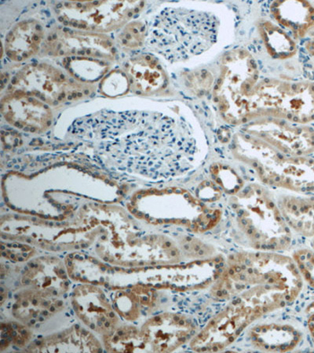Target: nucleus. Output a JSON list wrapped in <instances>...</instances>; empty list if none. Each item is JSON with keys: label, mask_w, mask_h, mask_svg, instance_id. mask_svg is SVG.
Wrapping results in <instances>:
<instances>
[{"label": "nucleus", "mask_w": 314, "mask_h": 353, "mask_svg": "<svg viewBox=\"0 0 314 353\" xmlns=\"http://www.w3.org/2000/svg\"><path fill=\"white\" fill-rule=\"evenodd\" d=\"M144 2L68 1L54 10L61 24L84 31L107 32L117 30L144 8Z\"/></svg>", "instance_id": "nucleus-8"}, {"label": "nucleus", "mask_w": 314, "mask_h": 353, "mask_svg": "<svg viewBox=\"0 0 314 353\" xmlns=\"http://www.w3.org/2000/svg\"><path fill=\"white\" fill-rule=\"evenodd\" d=\"M35 322H36V321H35V320H32V321H31V323H32V324H33V323H35Z\"/></svg>", "instance_id": "nucleus-47"}, {"label": "nucleus", "mask_w": 314, "mask_h": 353, "mask_svg": "<svg viewBox=\"0 0 314 353\" xmlns=\"http://www.w3.org/2000/svg\"><path fill=\"white\" fill-rule=\"evenodd\" d=\"M146 26L144 21H135L126 26L118 36V42L125 48L141 47L145 41Z\"/></svg>", "instance_id": "nucleus-21"}, {"label": "nucleus", "mask_w": 314, "mask_h": 353, "mask_svg": "<svg viewBox=\"0 0 314 353\" xmlns=\"http://www.w3.org/2000/svg\"><path fill=\"white\" fill-rule=\"evenodd\" d=\"M43 38L44 30L41 23L36 20L21 21L6 37V54L14 61L27 60L39 52Z\"/></svg>", "instance_id": "nucleus-14"}, {"label": "nucleus", "mask_w": 314, "mask_h": 353, "mask_svg": "<svg viewBox=\"0 0 314 353\" xmlns=\"http://www.w3.org/2000/svg\"><path fill=\"white\" fill-rule=\"evenodd\" d=\"M101 321H102V322H106V318L105 317H102L101 318Z\"/></svg>", "instance_id": "nucleus-44"}, {"label": "nucleus", "mask_w": 314, "mask_h": 353, "mask_svg": "<svg viewBox=\"0 0 314 353\" xmlns=\"http://www.w3.org/2000/svg\"><path fill=\"white\" fill-rule=\"evenodd\" d=\"M187 88L195 96H203L210 89L213 77L207 71H201L187 77Z\"/></svg>", "instance_id": "nucleus-22"}, {"label": "nucleus", "mask_w": 314, "mask_h": 353, "mask_svg": "<svg viewBox=\"0 0 314 353\" xmlns=\"http://www.w3.org/2000/svg\"><path fill=\"white\" fill-rule=\"evenodd\" d=\"M36 327H39V324H37V325Z\"/></svg>", "instance_id": "nucleus-57"}, {"label": "nucleus", "mask_w": 314, "mask_h": 353, "mask_svg": "<svg viewBox=\"0 0 314 353\" xmlns=\"http://www.w3.org/2000/svg\"><path fill=\"white\" fill-rule=\"evenodd\" d=\"M236 224L251 247L264 252L286 250L292 232L270 192L258 184L244 188L230 201Z\"/></svg>", "instance_id": "nucleus-4"}, {"label": "nucleus", "mask_w": 314, "mask_h": 353, "mask_svg": "<svg viewBox=\"0 0 314 353\" xmlns=\"http://www.w3.org/2000/svg\"><path fill=\"white\" fill-rule=\"evenodd\" d=\"M294 260L302 277L314 289V252L309 250H301L294 254Z\"/></svg>", "instance_id": "nucleus-23"}, {"label": "nucleus", "mask_w": 314, "mask_h": 353, "mask_svg": "<svg viewBox=\"0 0 314 353\" xmlns=\"http://www.w3.org/2000/svg\"><path fill=\"white\" fill-rule=\"evenodd\" d=\"M259 76L258 65L248 50L235 49L224 56L213 95L216 108L226 122L238 125L255 119L253 95Z\"/></svg>", "instance_id": "nucleus-6"}, {"label": "nucleus", "mask_w": 314, "mask_h": 353, "mask_svg": "<svg viewBox=\"0 0 314 353\" xmlns=\"http://www.w3.org/2000/svg\"><path fill=\"white\" fill-rule=\"evenodd\" d=\"M233 152L258 174L264 183L297 192H314V159L284 154L245 133L234 135Z\"/></svg>", "instance_id": "nucleus-5"}, {"label": "nucleus", "mask_w": 314, "mask_h": 353, "mask_svg": "<svg viewBox=\"0 0 314 353\" xmlns=\"http://www.w3.org/2000/svg\"><path fill=\"white\" fill-rule=\"evenodd\" d=\"M128 77L126 74L119 70L112 71L108 74L101 83V89L106 94H121L122 90L127 89Z\"/></svg>", "instance_id": "nucleus-24"}, {"label": "nucleus", "mask_w": 314, "mask_h": 353, "mask_svg": "<svg viewBox=\"0 0 314 353\" xmlns=\"http://www.w3.org/2000/svg\"><path fill=\"white\" fill-rule=\"evenodd\" d=\"M250 334L255 348L267 352L292 351L302 338L298 329L289 324L277 323L261 324Z\"/></svg>", "instance_id": "nucleus-15"}, {"label": "nucleus", "mask_w": 314, "mask_h": 353, "mask_svg": "<svg viewBox=\"0 0 314 353\" xmlns=\"http://www.w3.org/2000/svg\"><path fill=\"white\" fill-rule=\"evenodd\" d=\"M259 32L267 52L273 59H287L295 54L296 44L282 28L266 21L261 23Z\"/></svg>", "instance_id": "nucleus-18"}, {"label": "nucleus", "mask_w": 314, "mask_h": 353, "mask_svg": "<svg viewBox=\"0 0 314 353\" xmlns=\"http://www.w3.org/2000/svg\"><path fill=\"white\" fill-rule=\"evenodd\" d=\"M50 312H55V307L54 306H51L50 309Z\"/></svg>", "instance_id": "nucleus-31"}, {"label": "nucleus", "mask_w": 314, "mask_h": 353, "mask_svg": "<svg viewBox=\"0 0 314 353\" xmlns=\"http://www.w3.org/2000/svg\"><path fill=\"white\" fill-rule=\"evenodd\" d=\"M308 325H309V330H310L312 338L314 341V310L311 313V315L309 318V321H308Z\"/></svg>", "instance_id": "nucleus-26"}, {"label": "nucleus", "mask_w": 314, "mask_h": 353, "mask_svg": "<svg viewBox=\"0 0 314 353\" xmlns=\"http://www.w3.org/2000/svg\"><path fill=\"white\" fill-rule=\"evenodd\" d=\"M219 22L203 11L167 8L154 19L148 31V44L168 61H186L202 54L217 41Z\"/></svg>", "instance_id": "nucleus-3"}, {"label": "nucleus", "mask_w": 314, "mask_h": 353, "mask_svg": "<svg viewBox=\"0 0 314 353\" xmlns=\"http://www.w3.org/2000/svg\"><path fill=\"white\" fill-rule=\"evenodd\" d=\"M274 19L296 37H304L314 27V7L306 1H275L271 4Z\"/></svg>", "instance_id": "nucleus-17"}, {"label": "nucleus", "mask_w": 314, "mask_h": 353, "mask_svg": "<svg viewBox=\"0 0 314 353\" xmlns=\"http://www.w3.org/2000/svg\"><path fill=\"white\" fill-rule=\"evenodd\" d=\"M244 132L266 141L285 155L306 157L314 151V130L304 124L266 117L251 122Z\"/></svg>", "instance_id": "nucleus-9"}, {"label": "nucleus", "mask_w": 314, "mask_h": 353, "mask_svg": "<svg viewBox=\"0 0 314 353\" xmlns=\"http://www.w3.org/2000/svg\"><path fill=\"white\" fill-rule=\"evenodd\" d=\"M222 192L221 188L214 181H204L198 186L196 195L204 203H213L220 199Z\"/></svg>", "instance_id": "nucleus-25"}, {"label": "nucleus", "mask_w": 314, "mask_h": 353, "mask_svg": "<svg viewBox=\"0 0 314 353\" xmlns=\"http://www.w3.org/2000/svg\"><path fill=\"white\" fill-rule=\"evenodd\" d=\"M60 273H61V274H64L65 272H64V271H63V270H61V271H60Z\"/></svg>", "instance_id": "nucleus-46"}, {"label": "nucleus", "mask_w": 314, "mask_h": 353, "mask_svg": "<svg viewBox=\"0 0 314 353\" xmlns=\"http://www.w3.org/2000/svg\"><path fill=\"white\" fill-rule=\"evenodd\" d=\"M37 303H38L37 300H36V299H33V300H32V303H33L34 305H37Z\"/></svg>", "instance_id": "nucleus-30"}, {"label": "nucleus", "mask_w": 314, "mask_h": 353, "mask_svg": "<svg viewBox=\"0 0 314 353\" xmlns=\"http://www.w3.org/2000/svg\"><path fill=\"white\" fill-rule=\"evenodd\" d=\"M302 276L294 259L273 252L232 254L213 288L215 297L230 299L251 286L264 287L286 303L298 297Z\"/></svg>", "instance_id": "nucleus-2"}, {"label": "nucleus", "mask_w": 314, "mask_h": 353, "mask_svg": "<svg viewBox=\"0 0 314 353\" xmlns=\"http://www.w3.org/2000/svg\"><path fill=\"white\" fill-rule=\"evenodd\" d=\"M63 65L72 77L88 82L104 77L108 68L104 60L92 58H66Z\"/></svg>", "instance_id": "nucleus-19"}, {"label": "nucleus", "mask_w": 314, "mask_h": 353, "mask_svg": "<svg viewBox=\"0 0 314 353\" xmlns=\"http://www.w3.org/2000/svg\"><path fill=\"white\" fill-rule=\"evenodd\" d=\"M11 336H12V337H16L17 333L15 332H13L12 334H11Z\"/></svg>", "instance_id": "nucleus-34"}, {"label": "nucleus", "mask_w": 314, "mask_h": 353, "mask_svg": "<svg viewBox=\"0 0 314 353\" xmlns=\"http://www.w3.org/2000/svg\"><path fill=\"white\" fill-rule=\"evenodd\" d=\"M13 83L16 87L41 94L50 99L64 94L70 85H73L64 73L43 63L23 68L15 76Z\"/></svg>", "instance_id": "nucleus-12"}, {"label": "nucleus", "mask_w": 314, "mask_h": 353, "mask_svg": "<svg viewBox=\"0 0 314 353\" xmlns=\"http://www.w3.org/2000/svg\"><path fill=\"white\" fill-rule=\"evenodd\" d=\"M306 48L311 54L314 56V39L307 43Z\"/></svg>", "instance_id": "nucleus-27"}, {"label": "nucleus", "mask_w": 314, "mask_h": 353, "mask_svg": "<svg viewBox=\"0 0 314 353\" xmlns=\"http://www.w3.org/2000/svg\"><path fill=\"white\" fill-rule=\"evenodd\" d=\"M17 343H18L19 345L23 344V340L19 339L18 341H17Z\"/></svg>", "instance_id": "nucleus-28"}, {"label": "nucleus", "mask_w": 314, "mask_h": 353, "mask_svg": "<svg viewBox=\"0 0 314 353\" xmlns=\"http://www.w3.org/2000/svg\"><path fill=\"white\" fill-rule=\"evenodd\" d=\"M5 117L17 128L31 132L48 128L50 113L41 102L26 96H14L5 102Z\"/></svg>", "instance_id": "nucleus-13"}, {"label": "nucleus", "mask_w": 314, "mask_h": 353, "mask_svg": "<svg viewBox=\"0 0 314 353\" xmlns=\"http://www.w3.org/2000/svg\"><path fill=\"white\" fill-rule=\"evenodd\" d=\"M253 312L241 305H232L211 320L192 341L197 352L224 350L235 341L251 323L257 320Z\"/></svg>", "instance_id": "nucleus-10"}, {"label": "nucleus", "mask_w": 314, "mask_h": 353, "mask_svg": "<svg viewBox=\"0 0 314 353\" xmlns=\"http://www.w3.org/2000/svg\"><path fill=\"white\" fill-rule=\"evenodd\" d=\"M43 315L48 316L49 315V312L48 311H44L43 312Z\"/></svg>", "instance_id": "nucleus-33"}, {"label": "nucleus", "mask_w": 314, "mask_h": 353, "mask_svg": "<svg viewBox=\"0 0 314 353\" xmlns=\"http://www.w3.org/2000/svg\"><path fill=\"white\" fill-rule=\"evenodd\" d=\"M1 279H4V276L3 275H2Z\"/></svg>", "instance_id": "nucleus-58"}, {"label": "nucleus", "mask_w": 314, "mask_h": 353, "mask_svg": "<svg viewBox=\"0 0 314 353\" xmlns=\"http://www.w3.org/2000/svg\"><path fill=\"white\" fill-rule=\"evenodd\" d=\"M66 316H70V314H68V313H66Z\"/></svg>", "instance_id": "nucleus-55"}, {"label": "nucleus", "mask_w": 314, "mask_h": 353, "mask_svg": "<svg viewBox=\"0 0 314 353\" xmlns=\"http://www.w3.org/2000/svg\"><path fill=\"white\" fill-rule=\"evenodd\" d=\"M75 327H76L77 329H79V325H77H77L75 326Z\"/></svg>", "instance_id": "nucleus-51"}, {"label": "nucleus", "mask_w": 314, "mask_h": 353, "mask_svg": "<svg viewBox=\"0 0 314 353\" xmlns=\"http://www.w3.org/2000/svg\"><path fill=\"white\" fill-rule=\"evenodd\" d=\"M118 335L119 336H122V335H124V332H121H121H118Z\"/></svg>", "instance_id": "nucleus-38"}, {"label": "nucleus", "mask_w": 314, "mask_h": 353, "mask_svg": "<svg viewBox=\"0 0 314 353\" xmlns=\"http://www.w3.org/2000/svg\"><path fill=\"white\" fill-rule=\"evenodd\" d=\"M41 345V341H38L37 343V345Z\"/></svg>", "instance_id": "nucleus-41"}, {"label": "nucleus", "mask_w": 314, "mask_h": 353, "mask_svg": "<svg viewBox=\"0 0 314 353\" xmlns=\"http://www.w3.org/2000/svg\"><path fill=\"white\" fill-rule=\"evenodd\" d=\"M74 310H75V311H78L77 306L74 305Z\"/></svg>", "instance_id": "nucleus-43"}, {"label": "nucleus", "mask_w": 314, "mask_h": 353, "mask_svg": "<svg viewBox=\"0 0 314 353\" xmlns=\"http://www.w3.org/2000/svg\"><path fill=\"white\" fill-rule=\"evenodd\" d=\"M14 349L16 350H19V349L16 348V347H14Z\"/></svg>", "instance_id": "nucleus-52"}, {"label": "nucleus", "mask_w": 314, "mask_h": 353, "mask_svg": "<svg viewBox=\"0 0 314 353\" xmlns=\"http://www.w3.org/2000/svg\"><path fill=\"white\" fill-rule=\"evenodd\" d=\"M72 133L114 169L153 179L188 172L198 155L190 127L162 113L101 111L78 119Z\"/></svg>", "instance_id": "nucleus-1"}, {"label": "nucleus", "mask_w": 314, "mask_h": 353, "mask_svg": "<svg viewBox=\"0 0 314 353\" xmlns=\"http://www.w3.org/2000/svg\"><path fill=\"white\" fill-rule=\"evenodd\" d=\"M313 250H314V241H313Z\"/></svg>", "instance_id": "nucleus-54"}, {"label": "nucleus", "mask_w": 314, "mask_h": 353, "mask_svg": "<svg viewBox=\"0 0 314 353\" xmlns=\"http://www.w3.org/2000/svg\"><path fill=\"white\" fill-rule=\"evenodd\" d=\"M21 334L23 335H26V332L25 331V330H23V331L21 332Z\"/></svg>", "instance_id": "nucleus-40"}, {"label": "nucleus", "mask_w": 314, "mask_h": 353, "mask_svg": "<svg viewBox=\"0 0 314 353\" xmlns=\"http://www.w3.org/2000/svg\"><path fill=\"white\" fill-rule=\"evenodd\" d=\"M90 328H91V329H95V324H94V323L90 324Z\"/></svg>", "instance_id": "nucleus-36"}, {"label": "nucleus", "mask_w": 314, "mask_h": 353, "mask_svg": "<svg viewBox=\"0 0 314 353\" xmlns=\"http://www.w3.org/2000/svg\"><path fill=\"white\" fill-rule=\"evenodd\" d=\"M8 341H12V339H11V338H8Z\"/></svg>", "instance_id": "nucleus-49"}, {"label": "nucleus", "mask_w": 314, "mask_h": 353, "mask_svg": "<svg viewBox=\"0 0 314 353\" xmlns=\"http://www.w3.org/2000/svg\"><path fill=\"white\" fill-rule=\"evenodd\" d=\"M255 119L270 117L306 124L314 121V83L266 79L253 95Z\"/></svg>", "instance_id": "nucleus-7"}, {"label": "nucleus", "mask_w": 314, "mask_h": 353, "mask_svg": "<svg viewBox=\"0 0 314 353\" xmlns=\"http://www.w3.org/2000/svg\"><path fill=\"white\" fill-rule=\"evenodd\" d=\"M126 70L131 83L142 92H157L167 86V74L161 62L151 54L134 57L126 65Z\"/></svg>", "instance_id": "nucleus-16"}, {"label": "nucleus", "mask_w": 314, "mask_h": 353, "mask_svg": "<svg viewBox=\"0 0 314 353\" xmlns=\"http://www.w3.org/2000/svg\"><path fill=\"white\" fill-rule=\"evenodd\" d=\"M46 51L63 58H92L112 60L115 48L107 37L98 33L57 30L46 42Z\"/></svg>", "instance_id": "nucleus-11"}, {"label": "nucleus", "mask_w": 314, "mask_h": 353, "mask_svg": "<svg viewBox=\"0 0 314 353\" xmlns=\"http://www.w3.org/2000/svg\"><path fill=\"white\" fill-rule=\"evenodd\" d=\"M39 321L41 322H43V321H44V319L43 317H39Z\"/></svg>", "instance_id": "nucleus-35"}, {"label": "nucleus", "mask_w": 314, "mask_h": 353, "mask_svg": "<svg viewBox=\"0 0 314 353\" xmlns=\"http://www.w3.org/2000/svg\"><path fill=\"white\" fill-rule=\"evenodd\" d=\"M114 316H115V315H114V313H113V312H111V313H110V317H114Z\"/></svg>", "instance_id": "nucleus-45"}, {"label": "nucleus", "mask_w": 314, "mask_h": 353, "mask_svg": "<svg viewBox=\"0 0 314 353\" xmlns=\"http://www.w3.org/2000/svg\"><path fill=\"white\" fill-rule=\"evenodd\" d=\"M82 334L84 335H87L88 334V332H85L84 330H82Z\"/></svg>", "instance_id": "nucleus-37"}, {"label": "nucleus", "mask_w": 314, "mask_h": 353, "mask_svg": "<svg viewBox=\"0 0 314 353\" xmlns=\"http://www.w3.org/2000/svg\"><path fill=\"white\" fill-rule=\"evenodd\" d=\"M53 294H54L55 295H56V294H58V292H54V293H53Z\"/></svg>", "instance_id": "nucleus-53"}, {"label": "nucleus", "mask_w": 314, "mask_h": 353, "mask_svg": "<svg viewBox=\"0 0 314 353\" xmlns=\"http://www.w3.org/2000/svg\"><path fill=\"white\" fill-rule=\"evenodd\" d=\"M66 285L68 286V283L66 282Z\"/></svg>", "instance_id": "nucleus-56"}, {"label": "nucleus", "mask_w": 314, "mask_h": 353, "mask_svg": "<svg viewBox=\"0 0 314 353\" xmlns=\"http://www.w3.org/2000/svg\"><path fill=\"white\" fill-rule=\"evenodd\" d=\"M101 325H102V323H101V322H100V321H99V327H101Z\"/></svg>", "instance_id": "nucleus-48"}, {"label": "nucleus", "mask_w": 314, "mask_h": 353, "mask_svg": "<svg viewBox=\"0 0 314 353\" xmlns=\"http://www.w3.org/2000/svg\"><path fill=\"white\" fill-rule=\"evenodd\" d=\"M17 308H18V305H14L13 309L16 310Z\"/></svg>", "instance_id": "nucleus-42"}, {"label": "nucleus", "mask_w": 314, "mask_h": 353, "mask_svg": "<svg viewBox=\"0 0 314 353\" xmlns=\"http://www.w3.org/2000/svg\"><path fill=\"white\" fill-rule=\"evenodd\" d=\"M31 282L30 281L26 280L25 281V284H30Z\"/></svg>", "instance_id": "nucleus-39"}, {"label": "nucleus", "mask_w": 314, "mask_h": 353, "mask_svg": "<svg viewBox=\"0 0 314 353\" xmlns=\"http://www.w3.org/2000/svg\"><path fill=\"white\" fill-rule=\"evenodd\" d=\"M12 328H14V330H16V329H18V328H19V326H18V325H17V324L13 323V324H12Z\"/></svg>", "instance_id": "nucleus-29"}, {"label": "nucleus", "mask_w": 314, "mask_h": 353, "mask_svg": "<svg viewBox=\"0 0 314 353\" xmlns=\"http://www.w3.org/2000/svg\"><path fill=\"white\" fill-rule=\"evenodd\" d=\"M105 325H106V327H110V322H106Z\"/></svg>", "instance_id": "nucleus-32"}, {"label": "nucleus", "mask_w": 314, "mask_h": 353, "mask_svg": "<svg viewBox=\"0 0 314 353\" xmlns=\"http://www.w3.org/2000/svg\"><path fill=\"white\" fill-rule=\"evenodd\" d=\"M0 290H1V292L3 293V290H3V288H0Z\"/></svg>", "instance_id": "nucleus-50"}, {"label": "nucleus", "mask_w": 314, "mask_h": 353, "mask_svg": "<svg viewBox=\"0 0 314 353\" xmlns=\"http://www.w3.org/2000/svg\"><path fill=\"white\" fill-rule=\"evenodd\" d=\"M210 174L215 183L228 194L235 195L244 188L243 179L230 165L213 163L210 167Z\"/></svg>", "instance_id": "nucleus-20"}]
</instances>
